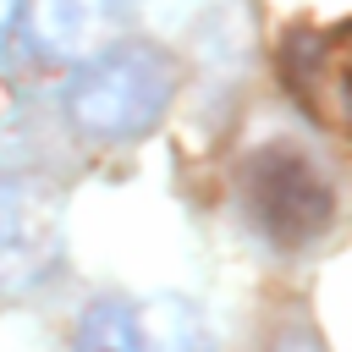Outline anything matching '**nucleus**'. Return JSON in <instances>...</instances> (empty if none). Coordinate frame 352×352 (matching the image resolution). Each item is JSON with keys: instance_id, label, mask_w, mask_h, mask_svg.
Returning <instances> with one entry per match:
<instances>
[{"instance_id": "obj_2", "label": "nucleus", "mask_w": 352, "mask_h": 352, "mask_svg": "<svg viewBox=\"0 0 352 352\" xmlns=\"http://www.w3.org/2000/svg\"><path fill=\"white\" fill-rule=\"evenodd\" d=\"M242 204H248V220L275 248H308L336 220L330 176L292 143H270V148L248 154V165H242Z\"/></svg>"}, {"instance_id": "obj_4", "label": "nucleus", "mask_w": 352, "mask_h": 352, "mask_svg": "<svg viewBox=\"0 0 352 352\" xmlns=\"http://www.w3.org/2000/svg\"><path fill=\"white\" fill-rule=\"evenodd\" d=\"M55 258V204L22 182L0 176V292L33 286Z\"/></svg>"}, {"instance_id": "obj_6", "label": "nucleus", "mask_w": 352, "mask_h": 352, "mask_svg": "<svg viewBox=\"0 0 352 352\" xmlns=\"http://www.w3.org/2000/svg\"><path fill=\"white\" fill-rule=\"evenodd\" d=\"M286 77H292V94L302 99V110L314 121H324V126L346 121V60H341L336 38L297 33L286 50Z\"/></svg>"}, {"instance_id": "obj_7", "label": "nucleus", "mask_w": 352, "mask_h": 352, "mask_svg": "<svg viewBox=\"0 0 352 352\" xmlns=\"http://www.w3.org/2000/svg\"><path fill=\"white\" fill-rule=\"evenodd\" d=\"M275 352H324L319 341H308V336H280L275 341Z\"/></svg>"}, {"instance_id": "obj_3", "label": "nucleus", "mask_w": 352, "mask_h": 352, "mask_svg": "<svg viewBox=\"0 0 352 352\" xmlns=\"http://www.w3.org/2000/svg\"><path fill=\"white\" fill-rule=\"evenodd\" d=\"M72 352H209V324L182 297H104L77 319Z\"/></svg>"}, {"instance_id": "obj_5", "label": "nucleus", "mask_w": 352, "mask_h": 352, "mask_svg": "<svg viewBox=\"0 0 352 352\" xmlns=\"http://www.w3.org/2000/svg\"><path fill=\"white\" fill-rule=\"evenodd\" d=\"M16 11L44 60H88L110 50L126 22V0H22Z\"/></svg>"}, {"instance_id": "obj_1", "label": "nucleus", "mask_w": 352, "mask_h": 352, "mask_svg": "<svg viewBox=\"0 0 352 352\" xmlns=\"http://www.w3.org/2000/svg\"><path fill=\"white\" fill-rule=\"evenodd\" d=\"M176 99V60L154 44H110L88 55L66 82V121L82 138L126 143L160 126Z\"/></svg>"}, {"instance_id": "obj_8", "label": "nucleus", "mask_w": 352, "mask_h": 352, "mask_svg": "<svg viewBox=\"0 0 352 352\" xmlns=\"http://www.w3.org/2000/svg\"><path fill=\"white\" fill-rule=\"evenodd\" d=\"M16 6H22V0H0V44H6V33H11V22H16Z\"/></svg>"}]
</instances>
